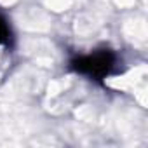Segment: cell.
Masks as SVG:
<instances>
[{
    "label": "cell",
    "instance_id": "obj_1",
    "mask_svg": "<svg viewBox=\"0 0 148 148\" xmlns=\"http://www.w3.org/2000/svg\"><path fill=\"white\" fill-rule=\"evenodd\" d=\"M115 64H117V56L113 51L108 49H101L86 56H77L70 61V68L73 71L94 80H103L105 77H108Z\"/></svg>",
    "mask_w": 148,
    "mask_h": 148
},
{
    "label": "cell",
    "instance_id": "obj_2",
    "mask_svg": "<svg viewBox=\"0 0 148 148\" xmlns=\"http://www.w3.org/2000/svg\"><path fill=\"white\" fill-rule=\"evenodd\" d=\"M9 40H11V28L5 18L0 14V44H9Z\"/></svg>",
    "mask_w": 148,
    "mask_h": 148
}]
</instances>
